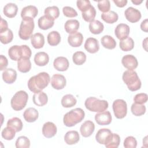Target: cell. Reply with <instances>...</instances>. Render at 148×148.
Wrapping results in <instances>:
<instances>
[{
    "mask_svg": "<svg viewBox=\"0 0 148 148\" xmlns=\"http://www.w3.org/2000/svg\"><path fill=\"white\" fill-rule=\"evenodd\" d=\"M50 81V77L47 73L45 72H40L29 79L28 87L31 91L37 93L42 91L46 88L48 86Z\"/></svg>",
    "mask_w": 148,
    "mask_h": 148,
    "instance_id": "cell-1",
    "label": "cell"
},
{
    "mask_svg": "<svg viewBox=\"0 0 148 148\" xmlns=\"http://www.w3.org/2000/svg\"><path fill=\"white\" fill-rule=\"evenodd\" d=\"M122 79L124 83L127 86L128 90L135 91L141 87V81L137 73L133 70H127L124 72Z\"/></svg>",
    "mask_w": 148,
    "mask_h": 148,
    "instance_id": "cell-2",
    "label": "cell"
},
{
    "mask_svg": "<svg viewBox=\"0 0 148 148\" xmlns=\"http://www.w3.org/2000/svg\"><path fill=\"white\" fill-rule=\"evenodd\" d=\"M85 113L81 108H75L67 112L64 116L63 123L64 125L68 127L75 125L80 123L84 118Z\"/></svg>",
    "mask_w": 148,
    "mask_h": 148,
    "instance_id": "cell-3",
    "label": "cell"
},
{
    "mask_svg": "<svg viewBox=\"0 0 148 148\" xmlns=\"http://www.w3.org/2000/svg\"><path fill=\"white\" fill-rule=\"evenodd\" d=\"M32 54L30 48L27 45H14L8 50V55L11 60L18 61L22 58H30Z\"/></svg>",
    "mask_w": 148,
    "mask_h": 148,
    "instance_id": "cell-4",
    "label": "cell"
},
{
    "mask_svg": "<svg viewBox=\"0 0 148 148\" xmlns=\"http://www.w3.org/2000/svg\"><path fill=\"white\" fill-rule=\"evenodd\" d=\"M87 109L94 112H102L108 108V102L105 100H101L95 97H90L84 102Z\"/></svg>",
    "mask_w": 148,
    "mask_h": 148,
    "instance_id": "cell-5",
    "label": "cell"
},
{
    "mask_svg": "<svg viewBox=\"0 0 148 148\" xmlns=\"http://www.w3.org/2000/svg\"><path fill=\"white\" fill-rule=\"evenodd\" d=\"M34 27L35 24L34 18L23 19L18 31L20 38L25 40L31 38Z\"/></svg>",
    "mask_w": 148,
    "mask_h": 148,
    "instance_id": "cell-6",
    "label": "cell"
},
{
    "mask_svg": "<svg viewBox=\"0 0 148 148\" xmlns=\"http://www.w3.org/2000/svg\"><path fill=\"white\" fill-rule=\"evenodd\" d=\"M28 99V95L25 91L20 90L16 92L10 101L12 109L16 111L23 109L27 105Z\"/></svg>",
    "mask_w": 148,
    "mask_h": 148,
    "instance_id": "cell-7",
    "label": "cell"
},
{
    "mask_svg": "<svg viewBox=\"0 0 148 148\" xmlns=\"http://www.w3.org/2000/svg\"><path fill=\"white\" fill-rule=\"evenodd\" d=\"M114 114L117 119H123L127 113V105L126 102L121 99L115 100L112 105Z\"/></svg>",
    "mask_w": 148,
    "mask_h": 148,
    "instance_id": "cell-8",
    "label": "cell"
},
{
    "mask_svg": "<svg viewBox=\"0 0 148 148\" xmlns=\"http://www.w3.org/2000/svg\"><path fill=\"white\" fill-rule=\"evenodd\" d=\"M124 14L126 19L132 23L139 21L142 16L140 12L133 7L128 8L125 10Z\"/></svg>",
    "mask_w": 148,
    "mask_h": 148,
    "instance_id": "cell-9",
    "label": "cell"
},
{
    "mask_svg": "<svg viewBox=\"0 0 148 148\" xmlns=\"http://www.w3.org/2000/svg\"><path fill=\"white\" fill-rule=\"evenodd\" d=\"M95 120L97 123L100 125H106L111 123L112 117L109 111L99 112L95 115Z\"/></svg>",
    "mask_w": 148,
    "mask_h": 148,
    "instance_id": "cell-10",
    "label": "cell"
},
{
    "mask_svg": "<svg viewBox=\"0 0 148 148\" xmlns=\"http://www.w3.org/2000/svg\"><path fill=\"white\" fill-rule=\"evenodd\" d=\"M66 83L65 76L61 74H54L51 79V85L56 90L63 89Z\"/></svg>",
    "mask_w": 148,
    "mask_h": 148,
    "instance_id": "cell-11",
    "label": "cell"
},
{
    "mask_svg": "<svg viewBox=\"0 0 148 148\" xmlns=\"http://www.w3.org/2000/svg\"><path fill=\"white\" fill-rule=\"evenodd\" d=\"M130 31V28L127 24L121 23L116 26L114 29V34L117 38L121 40L127 38L128 36Z\"/></svg>",
    "mask_w": 148,
    "mask_h": 148,
    "instance_id": "cell-12",
    "label": "cell"
},
{
    "mask_svg": "<svg viewBox=\"0 0 148 148\" xmlns=\"http://www.w3.org/2000/svg\"><path fill=\"white\" fill-rule=\"evenodd\" d=\"M123 65L127 69L133 70L137 68L138 62L136 57L131 54H127L123 57L121 60Z\"/></svg>",
    "mask_w": 148,
    "mask_h": 148,
    "instance_id": "cell-13",
    "label": "cell"
},
{
    "mask_svg": "<svg viewBox=\"0 0 148 148\" xmlns=\"http://www.w3.org/2000/svg\"><path fill=\"white\" fill-rule=\"evenodd\" d=\"M57 131L56 125L52 122L45 123L42 127V134L47 138H50L55 136Z\"/></svg>",
    "mask_w": 148,
    "mask_h": 148,
    "instance_id": "cell-14",
    "label": "cell"
},
{
    "mask_svg": "<svg viewBox=\"0 0 148 148\" xmlns=\"http://www.w3.org/2000/svg\"><path fill=\"white\" fill-rule=\"evenodd\" d=\"M95 130V125L94 123L90 120L84 121L80 128V131L83 137L87 138L90 136L94 132Z\"/></svg>",
    "mask_w": 148,
    "mask_h": 148,
    "instance_id": "cell-15",
    "label": "cell"
},
{
    "mask_svg": "<svg viewBox=\"0 0 148 148\" xmlns=\"http://www.w3.org/2000/svg\"><path fill=\"white\" fill-rule=\"evenodd\" d=\"M84 49L90 53H95L99 49V45L98 40L94 38H88L84 43Z\"/></svg>",
    "mask_w": 148,
    "mask_h": 148,
    "instance_id": "cell-16",
    "label": "cell"
},
{
    "mask_svg": "<svg viewBox=\"0 0 148 148\" xmlns=\"http://www.w3.org/2000/svg\"><path fill=\"white\" fill-rule=\"evenodd\" d=\"M38 13L37 8L33 5H28L24 7L21 12V17L23 19L34 18Z\"/></svg>",
    "mask_w": 148,
    "mask_h": 148,
    "instance_id": "cell-17",
    "label": "cell"
},
{
    "mask_svg": "<svg viewBox=\"0 0 148 148\" xmlns=\"http://www.w3.org/2000/svg\"><path fill=\"white\" fill-rule=\"evenodd\" d=\"M112 134V132L109 129L101 128L99 130L96 134L95 139L98 143L105 145Z\"/></svg>",
    "mask_w": 148,
    "mask_h": 148,
    "instance_id": "cell-18",
    "label": "cell"
},
{
    "mask_svg": "<svg viewBox=\"0 0 148 148\" xmlns=\"http://www.w3.org/2000/svg\"><path fill=\"white\" fill-rule=\"evenodd\" d=\"M69 65L68 59L64 57H58L53 62L54 68L58 71H65L68 69Z\"/></svg>",
    "mask_w": 148,
    "mask_h": 148,
    "instance_id": "cell-19",
    "label": "cell"
},
{
    "mask_svg": "<svg viewBox=\"0 0 148 148\" xmlns=\"http://www.w3.org/2000/svg\"><path fill=\"white\" fill-rule=\"evenodd\" d=\"M83 41V35L79 32L70 34L68 37V42L69 45L73 47H77L82 45Z\"/></svg>",
    "mask_w": 148,
    "mask_h": 148,
    "instance_id": "cell-20",
    "label": "cell"
},
{
    "mask_svg": "<svg viewBox=\"0 0 148 148\" xmlns=\"http://www.w3.org/2000/svg\"><path fill=\"white\" fill-rule=\"evenodd\" d=\"M17 78V72L12 68H7L2 73L3 80L8 84L13 83Z\"/></svg>",
    "mask_w": 148,
    "mask_h": 148,
    "instance_id": "cell-21",
    "label": "cell"
},
{
    "mask_svg": "<svg viewBox=\"0 0 148 148\" xmlns=\"http://www.w3.org/2000/svg\"><path fill=\"white\" fill-rule=\"evenodd\" d=\"M32 100L35 105L38 106H43L47 103L48 97L47 94L42 91L35 93L33 95Z\"/></svg>",
    "mask_w": 148,
    "mask_h": 148,
    "instance_id": "cell-22",
    "label": "cell"
},
{
    "mask_svg": "<svg viewBox=\"0 0 148 148\" xmlns=\"http://www.w3.org/2000/svg\"><path fill=\"white\" fill-rule=\"evenodd\" d=\"M39 116L38 110L34 108H27L23 113V117L25 120L28 123L35 121Z\"/></svg>",
    "mask_w": 148,
    "mask_h": 148,
    "instance_id": "cell-23",
    "label": "cell"
},
{
    "mask_svg": "<svg viewBox=\"0 0 148 148\" xmlns=\"http://www.w3.org/2000/svg\"><path fill=\"white\" fill-rule=\"evenodd\" d=\"M31 45L35 49L42 48L45 44V37L40 33H36L31 37Z\"/></svg>",
    "mask_w": 148,
    "mask_h": 148,
    "instance_id": "cell-24",
    "label": "cell"
},
{
    "mask_svg": "<svg viewBox=\"0 0 148 148\" xmlns=\"http://www.w3.org/2000/svg\"><path fill=\"white\" fill-rule=\"evenodd\" d=\"M49 61V57L46 53L44 51H40L35 54L34 57V62L38 66H45L48 64Z\"/></svg>",
    "mask_w": 148,
    "mask_h": 148,
    "instance_id": "cell-25",
    "label": "cell"
},
{
    "mask_svg": "<svg viewBox=\"0 0 148 148\" xmlns=\"http://www.w3.org/2000/svg\"><path fill=\"white\" fill-rule=\"evenodd\" d=\"M79 26L80 24L78 20L75 19H71L65 22L64 28L67 33L72 34L77 32L79 28Z\"/></svg>",
    "mask_w": 148,
    "mask_h": 148,
    "instance_id": "cell-26",
    "label": "cell"
},
{
    "mask_svg": "<svg viewBox=\"0 0 148 148\" xmlns=\"http://www.w3.org/2000/svg\"><path fill=\"white\" fill-rule=\"evenodd\" d=\"M80 139L79 134L76 131H68L64 136V140L67 145H72L77 143Z\"/></svg>",
    "mask_w": 148,
    "mask_h": 148,
    "instance_id": "cell-27",
    "label": "cell"
},
{
    "mask_svg": "<svg viewBox=\"0 0 148 148\" xmlns=\"http://www.w3.org/2000/svg\"><path fill=\"white\" fill-rule=\"evenodd\" d=\"M18 11L17 6L13 3H8L3 8V12L5 16L9 18L14 17Z\"/></svg>",
    "mask_w": 148,
    "mask_h": 148,
    "instance_id": "cell-28",
    "label": "cell"
},
{
    "mask_svg": "<svg viewBox=\"0 0 148 148\" xmlns=\"http://www.w3.org/2000/svg\"><path fill=\"white\" fill-rule=\"evenodd\" d=\"M18 70L22 73L29 72L31 68V62L29 58H22L17 61Z\"/></svg>",
    "mask_w": 148,
    "mask_h": 148,
    "instance_id": "cell-29",
    "label": "cell"
},
{
    "mask_svg": "<svg viewBox=\"0 0 148 148\" xmlns=\"http://www.w3.org/2000/svg\"><path fill=\"white\" fill-rule=\"evenodd\" d=\"M45 16L51 20L54 21L60 15V10L57 6H49L45 9Z\"/></svg>",
    "mask_w": 148,
    "mask_h": 148,
    "instance_id": "cell-30",
    "label": "cell"
},
{
    "mask_svg": "<svg viewBox=\"0 0 148 148\" xmlns=\"http://www.w3.org/2000/svg\"><path fill=\"white\" fill-rule=\"evenodd\" d=\"M101 42L102 45L108 49H113L116 46V40L110 35H104L101 39Z\"/></svg>",
    "mask_w": 148,
    "mask_h": 148,
    "instance_id": "cell-31",
    "label": "cell"
},
{
    "mask_svg": "<svg viewBox=\"0 0 148 148\" xmlns=\"http://www.w3.org/2000/svg\"><path fill=\"white\" fill-rule=\"evenodd\" d=\"M90 31L93 34H99L104 29L103 24L99 20H94L91 22L88 26Z\"/></svg>",
    "mask_w": 148,
    "mask_h": 148,
    "instance_id": "cell-32",
    "label": "cell"
},
{
    "mask_svg": "<svg viewBox=\"0 0 148 148\" xmlns=\"http://www.w3.org/2000/svg\"><path fill=\"white\" fill-rule=\"evenodd\" d=\"M77 102L76 98L72 94H66L61 99V105L63 107L69 108L74 106Z\"/></svg>",
    "mask_w": 148,
    "mask_h": 148,
    "instance_id": "cell-33",
    "label": "cell"
},
{
    "mask_svg": "<svg viewBox=\"0 0 148 148\" xmlns=\"http://www.w3.org/2000/svg\"><path fill=\"white\" fill-rule=\"evenodd\" d=\"M54 24V21L50 20L45 15L40 17L38 21V27L43 30H46L51 28Z\"/></svg>",
    "mask_w": 148,
    "mask_h": 148,
    "instance_id": "cell-34",
    "label": "cell"
},
{
    "mask_svg": "<svg viewBox=\"0 0 148 148\" xmlns=\"http://www.w3.org/2000/svg\"><path fill=\"white\" fill-rule=\"evenodd\" d=\"M102 19L108 24H113L118 20L119 16L114 11H109L101 14Z\"/></svg>",
    "mask_w": 148,
    "mask_h": 148,
    "instance_id": "cell-35",
    "label": "cell"
},
{
    "mask_svg": "<svg viewBox=\"0 0 148 148\" xmlns=\"http://www.w3.org/2000/svg\"><path fill=\"white\" fill-rule=\"evenodd\" d=\"M120 138L117 134H113L111 135L110 138L108 139L105 143V146L107 148H117L120 145Z\"/></svg>",
    "mask_w": 148,
    "mask_h": 148,
    "instance_id": "cell-36",
    "label": "cell"
},
{
    "mask_svg": "<svg viewBox=\"0 0 148 148\" xmlns=\"http://www.w3.org/2000/svg\"><path fill=\"white\" fill-rule=\"evenodd\" d=\"M47 42L52 46L58 45L61 41V36L58 32L56 31H51L47 35Z\"/></svg>",
    "mask_w": 148,
    "mask_h": 148,
    "instance_id": "cell-37",
    "label": "cell"
},
{
    "mask_svg": "<svg viewBox=\"0 0 148 148\" xmlns=\"http://www.w3.org/2000/svg\"><path fill=\"white\" fill-rule=\"evenodd\" d=\"M120 49L124 51H131L134 49V40L130 38L127 37V38L121 40L120 41Z\"/></svg>",
    "mask_w": 148,
    "mask_h": 148,
    "instance_id": "cell-38",
    "label": "cell"
},
{
    "mask_svg": "<svg viewBox=\"0 0 148 148\" xmlns=\"http://www.w3.org/2000/svg\"><path fill=\"white\" fill-rule=\"evenodd\" d=\"M23 125V123L21 119L16 117L9 119L7 122V126L13 128L16 132L21 131Z\"/></svg>",
    "mask_w": 148,
    "mask_h": 148,
    "instance_id": "cell-39",
    "label": "cell"
},
{
    "mask_svg": "<svg viewBox=\"0 0 148 148\" xmlns=\"http://www.w3.org/2000/svg\"><path fill=\"white\" fill-rule=\"evenodd\" d=\"M82 17L84 21L87 22H92L94 20L96 16V10L92 5L89 9L84 12H82Z\"/></svg>",
    "mask_w": 148,
    "mask_h": 148,
    "instance_id": "cell-40",
    "label": "cell"
},
{
    "mask_svg": "<svg viewBox=\"0 0 148 148\" xmlns=\"http://www.w3.org/2000/svg\"><path fill=\"white\" fill-rule=\"evenodd\" d=\"M146 106L143 104H138L134 103L131 107L132 113L136 116H140L146 112Z\"/></svg>",
    "mask_w": 148,
    "mask_h": 148,
    "instance_id": "cell-41",
    "label": "cell"
},
{
    "mask_svg": "<svg viewBox=\"0 0 148 148\" xmlns=\"http://www.w3.org/2000/svg\"><path fill=\"white\" fill-rule=\"evenodd\" d=\"M72 60L76 65H81L86 62V55L83 51H76L73 54Z\"/></svg>",
    "mask_w": 148,
    "mask_h": 148,
    "instance_id": "cell-42",
    "label": "cell"
},
{
    "mask_svg": "<svg viewBox=\"0 0 148 148\" xmlns=\"http://www.w3.org/2000/svg\"><path fill=\"white\" fill-rule=\"evenodd\" d=\"M13 39V34L11 29H8L6 31L0 33V40L2 43L8 44L12 41Z\"/></svg>",
    "mask_w": 148,
    "mask_h": 148,
    "instance_id": "cell-43",
    "label": "cell"
},
{
    "mask_svg": "<svg viewBox=\"0 0 148 148\" xmlns=\"http://www.w3.org/2000/svg\"><path fill=\"white\" fill-rule=\"evenodd\" d=\"M16 132L13 128L7 126L6 128H4L2 130L1 135L3 139L8 140H10L14 138Z\"/></svg>",
    "mask_w": 148,
    "mask_h": 148,
    "instance_id": "cell-44",
    "label": "cell"
},
{
    "mask_svg": "<svg viewBox=\"0 0 148 148\" xmlns=\"http://www.w3.org/2000/svg\"><path fill=\"white\" fill-rule=\"evenodd\" d=\"M16 147L17 148H28L30 147V140L27 137L21 136L16 141Z\"/></svg>",
    "mask_w": 148,
    "mask_h": 148,
    "instance_id": "cell-45",
    "label": "cell"
},
{
    "mask_svg": "<svg viewBox=\"0 0 148 148\" xmlns=\"http://www.w3.org/2000/svg\"><path fill=\"white\" fill-rule=\"evenodd\" d=\"M98 9L103 12L106 13L109 11L110 8V1L108 0L98 1Z\"/></svg>",
    "mask_w": 148,
    "mask_h": 148,
    "instance_id": "cell-46",
    "label": "cell"
},
{
    "mask_svg": "<svg viewBox=\"0 0 148 148\" xmlns=\"http://www.w3.org/2000/svg\"><path fill=\"white\" fill-rule=\"evenodd\" d=\"M137 146L136 139L132 136H127L124 140V147L125 148H135Z\"/></svg>",
    "mask_w": 148,
    "mask_h": 148,
    "instance_id": "cell-47",
    "label": "cell"
},
{
    "mask_svg": "<svg viewBox=\"0 0 148 148\" xmlns=\"http://www.w3.org/2000/svg\"><path fill=\"white\" fill-rule=\"evenodd\" d=\"M76 5L77 8L82 12H84L90 8L91 6L90 1L88 0H79L77 1Z\"/></svg>",
    "mask_w": 148,
    "mask_h": 148,
    "instance_id": "cell-48",
    "label": "cell"
},
{
    "mask_svg": "<svg viewBox=\"0 0 148 148\" xmlns=\"http://www.w3.org/2000/svg\"><path fill=\"white\" fill-rule=\"evenodd\" d=\"M62 12L65 16L67 17H75L77 16V13L73 8L65 6L62 8Z\"/></svg>",
    "mask_w": 148,
    "mask_h": 148,
    "instance_id": "cell-49",
    "label": "cell"
},
{
    "mask_svg": "<svg viewBox=\"0 0 148 148\" xmlns=\"http://www.w3.org/2000/svg\"><path fill=\"white\" fill-rule=\"evenodd\" d=\"M147 101V95L146 93H139L135 95L134 98V101L136 103L143 104Z\"/></svg>",
    "mask_w": 148,
    "mask_h": 148,
    "instance_id": "cell-50",
    "label": "cell"
},
{
    "mask_svg": "<svg viewBox=\"0 0 148 148\" xmlns=\"http://www.w3.org/2000/svg\"><path fill=\"white\" fill-rule=\"evenodd\" d=\"M8 65V61L7 58L3 55H1L0 56V70H5Z\"/></svg>",
    "mask_w": 148,
    "mask_h": 148,
    "instance_id": "cell-51",
    "label": "cell"
},
{
    "mask_svg": "<svg viewBox=\"0 0 148 148\" xmlns=\"http://www.w3.org/2000/svg\"><path fill=\"white\" fill-rule=\"evenodd\" d=\"M8 29V24L7 21L2 18H1L0 24V33H2Z\"/></svg>",
    "mask_w": 148,
    "mask_h": 148,
    "instance_id": "cell-52",
    "label": "cell"
},
{
    "mask_svg": "<svg viewBox=\"0 0 148 148\" xmlns=\"http://www.w3.org/2000/svg\"><path fill=\"white\" fill-rule=\"evenodd\" d=\"M113 2L115 3V5L117 7H119V8L124 7L128 2L127 0H113Z\"/></svg>",
    "mask_w": 148,
    "mask_h": 148,
    "instance_id": "cell-53",
    "label": "cell"
},
{
    "mask_svg": "<svg viewBox=\"0 0 148 148\" xmlns=\"http://www.w3.org/2000/svg\"><path fill=\"white\" fill-rule=\"evenodd\" d=\"M140 28L145 32H148V19L146 18L140 24Z\"/></svg>",
    "mask_w": 148,
    "mask_h": 148,
    "instance_id": "cell-54",
    "label": "cell"
},
{
    "mask_svg": "<svg viewBox=\"0 0 148 148\" xmlns=\"http://www.w3.org/2000/svg\"><path fill=\"white\" fill-rule=\"evenodd\" d=\"M147 38H146L143 41V43H142V45H143V47L144 48V49L147 51Z\"/></svg>",
    "mask_w": 148,
    "mask_h": 148,
    "instance_id": "cell-55",
    "label": "cell"
},
{
    "mask_svg": "<svg viewBox=\"0 0 148 148\" xmlns=\"http://www.w3.org/2000/svg\"><path fill=\"white\" fill-rule=\"evenodd\" d=\"M132 3L136 5H140L141 3H142L143 1H139V0H132L131 1Z\"/></svg>",
    "mask_w": 148,
    "mask_h": 148,
    "instance_id": "cell-56",
    "label": "cell"
}]
</instances>
